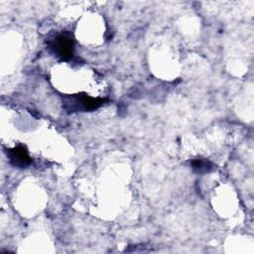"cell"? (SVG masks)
Instances as JSON below:
<instances>
[{
  "instance_id": "cell-1",
  "label": "cell",
  "mask_w": 254,
  "mask_h": 254,
  "mask_svg": "<svg viewBox=\"0 0 254 254\" xmlns=\"http://www.w3.org/2000/svg\"><path fill=\"white\" fill-rule=\"evenodd\" d=\"M107 99L99 97H91L86 93L80 92L76 94L66 95L63 101V107L67 113L92 111L102 106Z\"/></svg>"
},
{
  "instance_id": "cell-2",
  "label": "cell",
  "mask_w": 254,
  "mask_h": 254,
  "mask_svg": "<svg viewBox=\"0 0 254 254\" xmlns=\"http://www.w3.org/2000/svg\"><path fill=\"white\" fill-rule=\"evenodd\" d=\"M50 51L63 62H67L73 58L74 40L72 35L66 31L56 35L49 41Z\"/></svg>"
},
{
  "instance_id": "cell-3",
  "label": "cell",
  "mask_w": 254,
  "mask_h": 254,
  "mask_svg": "<svg viewBox=\"0 0 254 254\" xmlns=\"http://www.w3.org/2000/svg\"><path fill=\"white\" fill-rule=\"evenodd\" d=\"M7 157L10 163L18 168H26L32 163V159L29 155L27 148L23 145L16 146L6 151Z\"/></svg>"
},
{
  "instance_id": "cell-4",
  "label": "cell",
  "mask_w": 254,
  "mask_h": 254,
  "mask_svg": "<svg viewBox=\"0 0 254 254\" xmlns=\"http://www.w3.org/2000/svg\"><path fill=\"white\" fill-rule=\"evenodd\" d=\"M191 166L196 173H208L212 170V165L208 161L201 159L193 160L191 162Z\"/></svg>"
}]
</instances>
